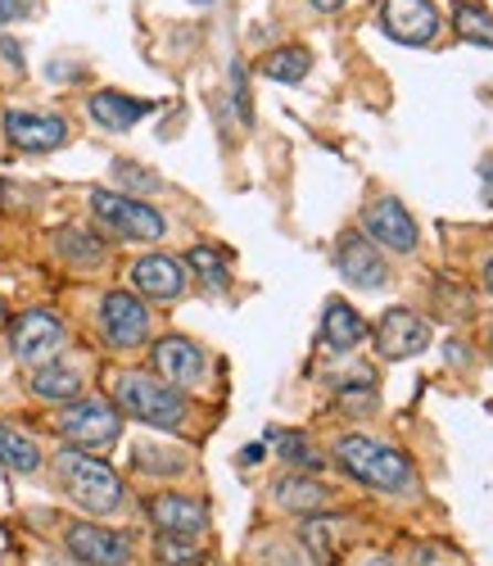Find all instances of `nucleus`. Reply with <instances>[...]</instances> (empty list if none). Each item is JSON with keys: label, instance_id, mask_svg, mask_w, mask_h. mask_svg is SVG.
<instances>
[{"label": "nucleus", "instance_id": "nucleus-1", "mask_svg": "<svg viewBox=\"0 0 493 566\" xmlns=\"http://www.w3.org/2000/svg\"><path fill=\"white\" fill-rule=\"evenodd\" d=\"M114 399L136 417L145 427H159V431H177L186 421V399L181 390L155 381L145 371H118L114 376Z\"/></svg>", "mask_w": 493, "mask_h": 566}, {"label": "nucleus", "instance_id": "nucleus-2", "mask_svg": "<svg viewBox=\"0 0 493 566\" xmlns=\"http://www.w3.org/2000/svg\"><path fill=\"white\" fill-rule=\"evenodd\" d=\"M60 481H64L69 499L77 507H86L91 516H105V512H114L123 503V481L114 476L101 458H86L77 449L60 453Z\"/></svg>", "mask_w": 493, "mask_h": 566}, {"label": "nucleus", "instance_id": "nucleus-3", "mask_svg": "<svg viewBox=\"0 0 493 566\" xmlns=\"http://www.w3.org/2000/svg\"><path fill=\"white\" fill-rule=\"evenodd\" d=\"M335 458L354 481H363L371 490H403L408 476H412V467H408V458L399 449H385V444H376L367 436H344L335 444Z\"/></svg>", "mask_w": 493, "mask_h": 566}, {"label": "nucleus", "instance_id": "nucleus-4", "mask_svg": "<svg viewBox=\"0 0 493 566\" xmlns=\"http://www.w3.org/2000/svg\"><path fill=\"white\" fill-rule=\"evenodd\" d=\"M60 436L77 449H105L118 440L123 421H118V408H109L105 399H73L64 412H60Z\"/></svg>", "mask_w": 493, "mask_h": 566}, {"label": "nucleus", "instance_id": "nucleus-5", "mask_svg": "<svg viewBox=\"0 0 493 566\" xmlns=\"http://www.w3.org/2000/svg\"><path fill=\"white\" fill-rule=\"evenodd\" d=\"M91 209L101 213V222H109L118 235L127 241H159L164 235V213L140 205L132 196H118V191H105V186H95L91 191Z\"/></svg>", "mask_w": 493, "mask_h": 566}, {"label": "nucleus", "instance_id": "nucleus-6", "mask_svg": "<svg viewBox=\"0 0 493 566\" xmlns=\"http://www.w3.org/2000/svg\"><path fill=\"white\" fill-rule=\"evenodd\" d=\"M64 345V322L55 313H45V308H32L23 313L14 326H10V349L19 363H51Z\"/></svg>", "mask_w": 493, "mask_h": 566}, {"label": "nucleus", "instance_id": "nucleus-7", "mask_svg": "<svg viewBox=\"0 0 493 566\" xmlns=\"http://www.w3.org/2000/svg\"><path fill=\"white\" fill-rule=\"evenodd\" d=\"M380 28L403 45H430L439 36V10L430 0H380Z\"/></svg>", "mask_w": 493, "mask_h": 566}, {"label": "nucleus", "instance_id": "nucleus-8", "mask_svg": "<svg viewBox=\"0 0 493 566\" xmlns=\"http://www.w3.org/2000/svg\"><path fill=\"white\" fill-rule=\"evenodd\" d=\"M335 263H339L344 281H349V286H358V291H380L385 281H389V272H385V259H380V250H376V245L367 241L363 231H344V235H339Z\"/></svg>", "mask_w": 493, "mask_h": 566}, {"label": "nucleus", "instance_id": "nucleus-9", "mask_svg": "<svg viewBox=\"0 0 493 566\" xmlns=\"http://www.w3.org/2000/svg\"><path fill=\"white\" fill-rule=\"evenodd\" d=\"M64 539H69V553L86 566H127L132 562V539L118 531H105V526L77 522V526H69Z\"/></svg>", "mask_w": 493, "mask_h": 566}, {"label": "nucleus", "instance_id": "nucleus-10", "mask_svg": "<svg viewBox=\"0 0 493 566\" xmlns=\"http://www.w3.org/2000/svg\"><path fill=\"white\" fill-rule=\"evenodd\" d=\"M426 345H430V322L417 317L412 308H389L380 317V326H376V349L385 358H394V363L421 354Z\"/></svg>", "mask_w": 493, "mask_h": 566}, {"label": "nucleus", "instance_id": "nucleus-11", "mask_svg": "<svg viewBox=\"0 0 493 566\" xmlns=\"http://www.w3.org/2000/svg\"><path fill=\"white\" fill-rule=\"evenodd\" d=\"M101 322H105V336H109L118 349H136L145 336H150V308H145L136 295H127V291L105 295Z\"/></svg>", "mask_w": 493, "mask_h": 566}, {"label": "nucleus", "instance_id": "nucleus-12", "mask_svg": "<svg viewBox=\"0 0 493 566\" xmlns=\"http://www.w3.org/2000/svg\"><path fill=\"white\" fill-rule=\"evenodd\" d=\"M363 227H367L371 241H380V245L394 250V254L417 250V222H412V213H408L399 200H376V205H367Z\"/></svg>", "mask_w": 493, "mask_h": 566}, {"label": "nucleus", "instance_id": "nucleus-13", "mask_svg": "<svg viewBox=\"0 0 493 566\" xmlns=\"http://www.w3.org/2000/svg\"><path fill=\"white\" fill-rule=\"evenodd\" d=\"M155 371L172 390H190V386H200V376H204V349L186 336H164L155 345Z\"/></svg>", "mask_w": 493, "mask_h": 566}, {"label": "nucleus", "instance_id": "nucleus-14", "mask_svg": "<svg viewBox=\"0 0 493 566\" xmlns=\"http://www.w3.org/2000/svg\"><path fill=\"white\" fill-rule=\"evenodd\" d=\"M6 136L14 140L19 150H60L64 140H69V123L55 118V114H28V109H10L6 114Z\"/></svg>", "mask_w": 493, "mask_h": 566}, {"label": "nucleus", "instance_id": "nucleus-15", "mask_svg": "<svg viewBox=\"0 0 493 566\" xmlns=\"http://www.w3.org/2000/svg\"><path fill=\"white\" fill-rule=\"evenodd\" d=\"M150 522L164 535L195 539V535L209 526V507L200 499H186V494H159V499H150Z\"/></svg>", "mask_w": 493, "mask_h": 566}, {"label": "nucleus", "instance_id": "nucleus-16", "mask_svg": "<svg viewBox=\"0 0 493 566\" xmlns=\"http://www.w3.org/2000/svg\"><path fill=\"white\" fill-rule=\"evenodd\" d=\"M132 281H136V291L140 295H150V300H177L186 291V272L177 259L168 254H145L136 268H132Z\"/></svg>", "mask_w": 493, "mask_h": 566}, {"label": "nucleus", "instance_id": "nucleus-17", "mask_svg": "<svg viewBox=\"0 0 493 566\" xmlns=\"http://www.w3.org/2000/svg\"><path fill=\"white\" fill-rule=\"evenodd\" d=\"M363 336H367L363 313H358V308H349L344 300H331V304H326V317H322V340H326V349L349 354V349H358V345H363Z\"/></svg>", "mask_w": 493, "mask_h": 566}, {"label": "nucleus", "instance_id": "nucleus-18", "mask_svg": "<svg viewBox=\"0 0 493 566\" xmlns=\"http://www.w3.org/2000/svg\"><path fill=\"white\" fill-rule=\"evenodd\" d=\"M150 109H155L150 101H132V96H123V91H95L91 96V118L101 123L105 132H127Z\"/></svg>", "mask_w": 493, "mask_h": 566}, {"label": "nucleus", "instance_id": "nucleus-19", "mask_svg": "<svg viewBox=\"0 0 493 566\" xmlns=\"http://www.w3.org/2000/svg\"><path fill=\"white\" fill-rule=\"evenodd\" d=\"M32 395L36 399H51V403H73L82 395V376L73 367H64V363H45L32 376Z\"/></svg>", "mask_w": 493, "mask_h": 566}, {"label": "nucleus", "instance_id": "nucleus-20", "mask_svg": "<svg viewBox=\"0 0 493 566\" xmlns=\"http://www.w3.org/2000/svg\"><path fill=\"white\" fill-rule=\"evenodd\" d=\"M304 544L313 548V557L322 566H331L339 557V544H344V522H335V516H308L304 522Z\"/></svg>", "mask_w": 493, "mask_h": 566}, {"label": "nucleus", "instance_id": "nucleus-21", "mask_svg": "<svg viewBox=\"0 0 493 566\" xmlns=\"http://www.w3.org/2000/svg\"><path fill=\"white\" fill-rule=\"evenodd\" d=\"M276 503L290 512H317V507H326V485L308 481V476H285V481H276Z\"/></svg>", "mask_w": 493, "mask_h": 566}, {"label": "nucleus", "instance_id": "nucleus-22", "mask_svg": "<svg viewBox=\"0 0 493 566\" xmlns=\"http://www.w3.org/2000/svg\"><path fill=\"white\" fill-rule=\"evenodd\" d=\"M453 28H458L462 41L489 45V51H493V14L484 6H475V0H458V6H453Z\"/></svg>", "mask_w": 493, "mask_h": 566}, {"label": "nucleus", "instance_id": "nucleus-23", "mask_svg": "<svg viewBox=\"0 0 493 566\" xmlns=\"http://www.w3.org/2000/svg\"><path fill=\"white\" fill-rule=\"evenodd\" d=\"M0 462H6L10 471H36L41 467V449H36V440H28L23 431H14V427H0Z\"/></svg>", "mask_w": 493, "mask_h": 566}, {"label": "nucleus", "instance_id": "nucleus-24", "mask_svg": "<svg viewBox=\"0 0 493 566\" xmlns=\"http://www.w3.org/2000/svg\"><path fill=\"white\" fill-rule=\"evenodd\" d=\"M308 69H313V60H308L304 45H281V51H272V55L263 60V73H268L272 82H304Z\"/></svg>", "mask_w": 493, "mask_h": 566}, {"label": "nucleus", "instance_id": "nucleus-25", "mask_svg": "<svg viewBox=\"0 0 493 566\" xmlns=\"http://www.w3.org/2000/svg\"><path fill=\"white\" fill-rule=\"evenodd\" d=\"M186 263H190L195 272H200L213 291H222V286H227V259H222L213 245H195V250L186 254Z\"/></svg>", "mask_w": 493, "mask_h": 566}, {"label": "nucleus", "instance_id": "nucleus-26", "mask_svg": "<svg viewBox=\"0 0 493 566\" xmlns=\"http://www.w3.org/2000/svg\"><path fill=\"white\" fill-rule=\"evenodd\" d=\"M60 250L69 254V259H77V263H95L105 250H101V241L95 235H86V231H64L60 235Z\"/></svg>", "mask_w": 493, "mask_h": 566}, {"label": "nucleus", "instance_id": "nucleus-27", "mask_svg": "<svg viewBox=\"0 0 493 566\" xmlns=\"http://www.w3.org/2000/svg\"><path fill=\"white\" fill-rule=\"evenodd\" d=\"M272 440L281 444L285 462H294V467H322V458L308 449V440H304V436H272Z\"/></svg>", "mask_w": 493, "mask_h": 566}, {"label": "nucleus", "instance_id": "nucleus-28", "mask_svg": "<svg viewBox=\"0 0 493 566\" xmlns=\"http://www.w3.org/2000/svg\"><path fill=\"white\" fill-rule=\"evenodd\" d=\"M159 562L186 566V562H195V548H190L186 539H177V535H164V539H159Z\"/></svg>", "mask_w": 493, "mask_h": 566}, {"label": "nucleus", "instance_id": "nucleus-29", "mask_svg": "<svg viewBox=\"0 0 493 566\" xmlns=\"http://www.w3.org/2000/svg\"><path fill=\"white\" fill-rule=\"evenodd\" d=\"M231 91H235L240 123H250V118H254V109H250V86H244V64H231Z\"/></svg>", "mask_w": 493, "mask_h": 566}, {"label": "nucleus", "instance_id": "nucleus-30", "mask_svg": "<svg viewBox=\"0 0 493 566\" xmlns=\"http://www.w3.org/2000/svg\"><path fill=\"white\" fill-rule=\"evenodd\" d=\"M118 177H123V181H132V186H145V191H155V186H159V177L136 172V164H118Z\"/></svg>", "mask_w": 493, "mask_h": 566}, {"label": "nucleus", "instance_id": "nucleus-31", "mask_svg": "<svg viewBox=\"0 0 493 566\" xmlns=\"http://www.w3.org/2000/svg\"><path fill=\"white\" fill-rule=\"evenodd\" d=\"M28 10H32V0H0V28L14 23V19L28 14Z\"/></svg>", "mask_w": 493, "mask_h": 566}, {"label": "nucleus", "instance_id": "nucleus-32", "mask_svg": "<svg viewBox=\"0 0 493 566\" xmlns=\"http://www.w3.org/2000/svg\"><path fill=\"white\" fill-rule=\"evenodd\" d=\"M480 181H484V205H493V159L480 164Z\"/></svg>", "mask_w": 493, "mask_h": 566}, {"label": "nucleus", "instance_id": "nucleus-33", "mask_svg": "<svg viewBox=\"0 0 493 566\" xmlns=\"http://www.w3.org/2000/svg\"><path fill=\"white\" fill-rule=\"evenodd\" d=\"M313 6H317V10H326V14H331V10H339V6H344V0H313Z\"/></svg>", "mask_w": 493, "mask_h": 566}, {"label": "nucleus", "instance_id": "nucleus-34", "mask_svg": "<svg viewBox=\"0 0 493 566\" xmlns=\"http://www.w3.org/2000/svg\"><path fill=\"white\" fill-rule=\"evenodd\" d=\"M484 286H489V295H493V259H489V268H484Z\"/></svg>", "mask_w": 493, "mask_h": 566}, {"label": "nucleus", "instance_id": "nucleus-35", "mask_svg": "<svg viewBox=\"0 0 493 566\" xmlns=\"http://www.w3.org/2000/svg\"><path fill=\"white\" fill-rule=\"evenodd\" d=\"M367 566H394V562H385V557H376V562H367Z\"/></svg>", "mask_w": 493, "mask_h": 566}, {"label": "nucleus", "instance_id": "nucleus-36", "mask_svg": "<svg viewBox=\"0 0 493 566\" xmlns=\"http://www.w3.org/2000/svg\"><path fill=\"white\" fill-rule=\"evenodd\" d=\"M489 349H493V326H489Z\"/></svg>", "mask_w": 493, "mask_h": 566}, {"label": "nucleus", "instance_id": "nucleus-37", "mask_svg": "<svg viewBox=\"0 0 493 566\" xmlns=\"http://www.w3.org/2000/svg\"><path fill=\"white\" fill-rule=\"evenodd\" d=\"M200 6H209V0H200Z\"/></svg>", "mask_w": 493, "mask_h": 566}, {"label": "nucleus", "instance_id": "nucleus-38", "mask_svg": "<svg viewBox=\"0 0 493 566\" xmlns=\"http://www.w3.org/2000/svg\"><path fill=\"white\" fill-rule=\"evenodd\" d=\"M0 313H6V308H0Z\"/></svg>", "mask_w": 493, "mask_h": 566}]
</instances>
